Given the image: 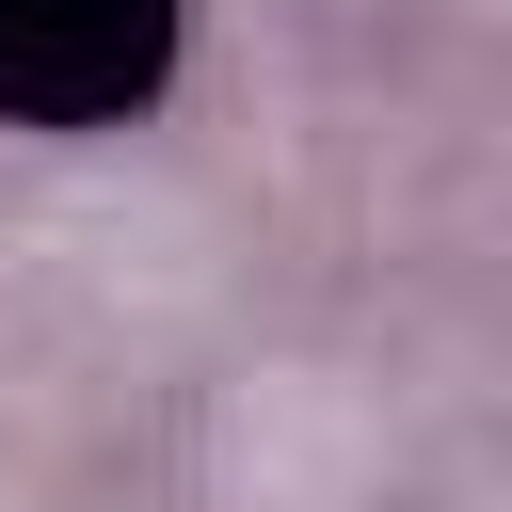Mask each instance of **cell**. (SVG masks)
I'll return each instance as SVG.
<instances>
[{
  "label": "cell",
  "mask_w": 512,
  "mask_h": 512,
  "mask_svg": "<svg viewBox=\"0 0 512 512\" xmlns=\"http://www.w3.org/2000/svg\"><path fill=\"white\" fill-rule=\"evenodd\" d=\"M160 48V0H0V96L16 112H96Z\"/></svg>",
  "instance_id": "cell-1"
}]
</instances>
